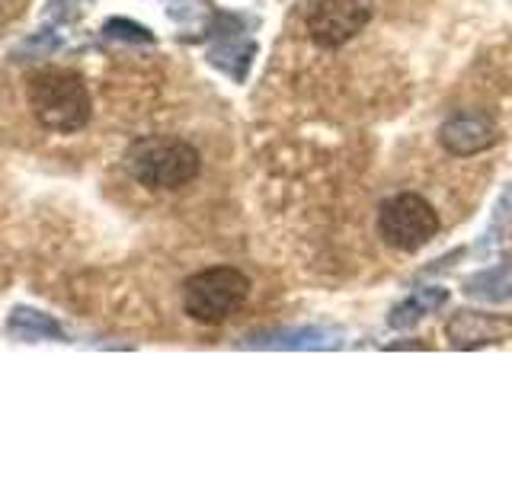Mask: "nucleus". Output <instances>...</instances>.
Masks as SVG:
<instances>
[{
    "label": "nucleus",
    "mask_w": 512,
    "mask_h": 480,
    "mask_svg": "<svg viewBox=\"0 0 512 480\" xmlns=\"http://www.w3.org/2000/svg\"><path fill=\"white\" fill-rule=\"evenodd\" d=\"M439 228H442L439 212L420 192H397L378 212V231L384 237V244L400 253L423 250L439 234Z\"/></svg>",
    "instance_id": "nucleus-4"
},
{
    "label": "nucleus",
    "mask_w": 512,
    "mask_h": 480,
    "mask_svg": "<svg viewBox=\"0 0 512 480\" xmlns=\"http://www.w3.org/2000/svg\"><path fill=\"white\" fill-rule=\"evenodd\" d=\"M512 333V324L503 317L493 314H480V311H461L448 320V340H452L458 349L464 346H484V343H496L503 336Z\"/></svg>",
    "instance_id": "nucleus-7"
},
{
    "label": "nucleus",
    "mask_w": 512,
    "mask_h": 480,
    "mask_svg": "<svg viewBox=\"0 0 512 480\" xmlns=\"http://www.w3.org/2000/svg\"><path fill=\"white\" fill-rule=\"evenodd\" d=\"M125 167L144 189L173 192L199 176L202 157L189 141L173 135H144L125 151Z\"/></svg>",
    "instance_id": "nucleus-2"
},
{
    "label": "nucleus",
    "mask_w": 512,
    "mask_h": 480,
    "mask_svg": "<svg viewBox=\"0 0 512 480\" xmlns=\"http://www.w3.org/2000/svg\"><path fill=\"white\" fill-rule=\"evenodd\" d=\"M442 301H445V292H442V288H423L420 295H413L410 301H404V304H400V308L391 314V324L404 330V327L416 324V320H420L426 311H436Z\"/></svg>",
    "instance_id": "nucleus-8"
},
{
    "label": "nucleus",
    "mask_w": 512,
    "mask_h": 480,
    "mask_svg": "<svg viewBox=\"0 0 512 480\" xmlns=\"http://www.w3.org/2000/svg\"><path fill=\"white\" fill-rule=\"evenodd\" d=\"M372 7L368 0H311L308 36L320 48H340L365 29Z\"/></svg>",
    "instance_id": "nucleus-5"
},
{
    "label": "nucleus",
    "mask_w": 512,
    "mask_h": 480,
    "mask_svg": "<svg viewBox=\"0 0 512 480\" xmlns=\"http://www.w3.org/2000/svg\"><path fill=\"white\" fill-rule=\"evenodd\" d=\"M250 295V279L234 266H212L189 276L183 285V311L205 327L234 317Z\"/></svg>",
    "instance_id": "nucleus-3"
},
{
    "label": "nucleus",
    "mask_w": 512,
    "mask_h": 480,
    "mask_svg": "<svg viewBox=\"0 0 512 480\" xmlns=\"http://www.w3.org/2000/svg\"><path fill=\"white\" fill-rule=\"evenodd\" d=\"M29 109L45 132L55 135H74L90 122V93L80 74L64 68H45L36 71L26 84Z\"/></svg>",
    "instance_id": "nucleus-1"
},
{
    "label": "nucleus",
    "mask_w": 512,
    "mask_h": 480,
    "mask_svg": "<svg viewBox=\"0 0 512 480\" xmlns=\"http://www.w3.org/2000/svg\"><path fill=\"white\" fill-rule=\"evenodd\" d=\"M439 141L448 154L455 157H471L487 151L496 141V125L484 112H458L439 128Z\"/></svg>",
    "instance_id": "nucleus-6"
}]
</instances>
